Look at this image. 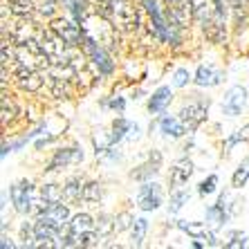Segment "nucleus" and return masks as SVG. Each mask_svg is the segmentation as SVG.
<instances>
[{
    "label": "nucleus",
    "mask_w": 249,
    "mask_h": 249,
    "mask_svg": "<svg viewBox=\"0 0 249 249\" xmlns=\"http://www.w3.org/2000/svg\"><path fill=\"white\" fill-rule=\"evenodd\" d=\"M70 227H72V231H74V236H76V245H79V236L90 231V229H94V220L88 213H79L70 220Z\"/></svg>",
    "instance_id": "nucleus-22"
},
{
    "label": "nucleus",
    "mask_w": 249,
    "mask_h": 249,
    "mask_svg": "<svg viewBox=\"0 0 249 249\" xmlns=\"http://www.w3.org/2000/svg\"><path fill=\"white\" fill-rule=\"evenodd\" d=\"M215 184H218V178H215V175H209L207 180L200 184V193H202V196H209V193H213V191H215Z\"/></svg>",
    "instance_id": "nucleus-36"
},
{
    "label": "nucleus",
    "mask_w": 249,
    "mask_h": 249,
    "mask_svg": "<svg viewBox=\"0 0 249 249\" xmlns=\"http://www.w3.org/2000/svg\"><path fill=\"white\" fill-rule=\"evenodd\" d=\"M160 128H162V133L166 137H182L186 133V126L182 124V119L178 117H162V122H160Z\"/></svg>",
    "instance_id": "nucleus-20"
},
{
    "label": "nucleus",
    "mask_w": 249,
    "mask_h": 249,
    "mask_svg": "<svg viewBox=\"0 0 249 249\" xmlns=\"http://www.w3.org/2000/svg\"><path fill=\"white\" fill-rule=\"evenodd\" d=\"M128 128H130V124L126 122V119H115V124H112V135H110V142L112 144H117L119 139L124 137V133H128Z\"/></svg>",
    "instance_id": "nucleus-31"
},
{
    "label": "nucleus",
    "mask_w": 249,
    "mask_h": 249,
    "mask_svg": "<svg viewBox=\"0 0 249 249\" xmlns=\"http://www.w3.org/2000/svg\"><path fill=\"white\" fill-rule=\"evenodd\" d=\"M135 222V218L130 213H128V211H124V213H119L117 215V220H115V227H117V231H126L128 227L133 225Z\"/></svg>",
    "instance_id": "nucleus-34"
},
{
    "label": "nucleus",
    "mask_w": 249,
    "mask_h": 249,
    "mask_svg": "<svg viewBox=\"0 0 249 249\" xmlns=\"http://www.w3.org/2000/svg\"><path fill=\"white\" fill-rule=\"evenodd\" d=\"M171 88H166V86H162V88H157L155 90V94L151 97V101H148V110L153 112V115H160V112L164 110L168 106V101H171Z\"/></svg>",
    "instance_id": "nucleus-19"
},
{
    "label": "nucleus",
    "mask_w": 249,
    "mask_h": 249,
    "mask_svg": "<svg viewBox=\"0 0 249 249\" xmlns=\"http://www.w3.org/2000/svg\"><path fill=\"white\" fill-rule=\"evenodd\" d=\"M38 9V14L45 18H52L54 12H56V5H54V0H41V5L36 7Z\"/></svg>",
    "instance_id": "nucleus-35"
},
{
    "label": "nucleus",
    "mask_w": 249,
    "mask_h": 249,
    "mask_svg": "<svg viewBox=\"0 0 249 249\" xmlns=\"http://www.w3.org/2000/svg\"><path fill=\"white\" fill-rule=\"evenodd\" d=\"M160 166H162V155L157 151H153L151 157H148V162L135 168L133 173H130V178H135V180H148V178H153L160 171Z\"/></svg>",
    "instance_id": "nucleus-16"
},
{
    "label": "nucleus",
    "mask_w": 249,
    "mask_h": 249,
    "mask_svg": "<svg viewBox=\"0 0 249 249\" xmlns=\"http://www.w3.org/2000/svg\"><path fill=\"white\" fill-rule=\"evenodd\" d=\"M7 7L16 18H29L36 12L34 0H7Z\"/></svg>",
    "instance_id": "nucleus-21"
},
{
    "label": "nucleus",
    "mask_w": 249,
    "mask_h": 249,
    "mask_svg": "<svg viewBox=\"0 0 249 249\" xmlns=\"http://www.w3.org/2000/svg\"><path fill=\"white\" fill-rule=\"evenodd\" d=\"M247 180H249V160L240 164V166H238V171L233 173V180H231L233 189H243Z\"/></svg>",
    "instance_id": "nucleus-30"
},
{
    "label": "nucleus",
    "mask_w": 249,
    "mask_h": 249,
    "mask_svg": "<svg viewBox=\"0 0 249 249\" xmlns=\"http://www.w3.org/2000/svg\"><path fill=\"white\" fill-rule=\"evenodd\" d=\"M184 202H189V193H186V191L173 193V197H171V204H168V211H171V213H178V211L184 207Z\"/></svg>",
    "instance_id": "nucleus-32"
},
{
    "label": "nucleus",
    "mask_w": 249,
    "mask_h": 249,
    "mask_svg": "<svg viewBox=\"0 0 249 249\" xmlns=\"http://www.w3.org/2000/svg\"><path fill=\"white\" fill-rule=\"evenodd\" d=\"M41 191H43V197H45L50 204H56V202L63 200V189H61L58 184H45Z\"/></svg>",
    "instance_id": "nucleus-29"
},
{
    "label": "nucleus",
    "mask_w": 249,
    "mask_h": 249,
    "mask_svg": "<svg viewBox=\"0 0 249 249\" xmlns=\"http://www.w3.org/2000/svg\"><path fill=\"white\" fill-rule=\"evenodd\" d=\"M225 79V74H222V70H218L215 65L207 63V65H200L196 72V83L202 88H213L218 86V83Z\"/></svg>",
    "instance_id": "nucleus-14"
},
{
    "label": "nucleus",
    "mask_w": 249,
    "mask_h": 249,
    "mask_svg": "<svg viewBox=\"0 0 249 249\" xmlns=\"http://www.w3.org/2000/svg\"><path fill=\"white\" fill-rule=\"evenodd\" d=\"M14 117H16V106L7 94H2V124L12 122Z\"/></svg>",
    "instance_id": "nucleus-33"
},
{
    "label": "nucleus",
    "mask_w": 249,
    "mask_h": 249,
    "mask_svg": "<svg viewBox=\"0 0 249 249\" xmlns=\"http://www.w3.org/2000/svg\"><path fill=\"white\" fill-rule=\"evenodd\" d=\"M191 175H193V162L191 160H178V162L173 164V168H171L168 180H171V184L180 186V184H184V182H189Z\"/></svg>",
    "instance_id": "nucleus-17"
},
{
    "label": "nucleus",
    "mask_w": 249,
    "mask_h": 249,
    "mask_svg": "<svg viewBox=\"0 0 249 249\" xmlns=\"http://www.w3.org/2000/svg\"><path fill=\"white\" fill-rule=\"evenodd\" d=\"M166 16L178 27H189L193 20V0H166Z\"/></svg>",
    "instance_id": "nucleus-5"
},
{
    "label": "nucleus",
    "mask_w": 249,
    "mask_h": 249,
    "mask_svg": "<svg viewBox=\"0 0 249 249\" xmlns=\"http://www.w3.org/2000/svg\"><path fill=\"white\" fill-rule=\"evenodd\" d=\"M227 209H222L220 204H213V207L207 209V225L211 227V229H218L220 225H225L227 222Z\"/></svg>",
    "instance_id": "nucleus-23"
},
{
    "label": "nucleus",
    "mask_w": 249,
    "mask_h": 249,
    "mask_svg": "<svg viewBox=\"0 0 249 249\" xmlns=\"http://www.w3.org/2000/svg\"><path fill=\"white\" fill-rule=\"evenodd\" d=\"M34 193H36V186L27 180L16 182V184L12 186V202L18 213H29L32 202H34Z\"/></svg>",
    "instance_id": "nucleus-6"
},
{
    "label": "nucleus",
    "mask_w": 249,
    "mask_h": 249,
    "mask_svg": "<svg viewBox=\"0 0 249 249\" xmlns=\"http://www.w3.org/2000/svg\"><path fill=\"white\" fill-rule=\"evenodd\" d=\"M83 160V153L81 151H76V148H68V151H58L56 155L52 157V162L47 164L45 171H58V168H65L70 166V164H76V162H81Z\"/></svg>",
    "instance_id": "nucleus-15"
},
{
    "label": "nucleus",
    "mask_w": 249,
    "mask_h": 249,
    "mask_svg": "<svg viewBox=\"0 0 249 249\" xmlns=\"http://www.w3.org/2000/svg\"><path fill=\"white\" fill-rule=\"evenodd\" d=\"M236 43H238V50L243 54H249V18L247 20H240L236 29Z\"/></svg>",
    "instance_id": "nucleus-24"
},
{
    "label": "nucleus",
    "mask_w": 249,
    "mask_h": 249,
    "mask_svg": "<svg viewBox=\"0 0 249 249\" xmlns=\"http://www.w3.org/2000/svg\"><path fill=\"white\" fill-rule=\"evenodd\" d=\"M14 76H16V83L23 90H27V92H38L43 88V74L38 72V70H27V68H20L18 65L16 70H14Z\"/></svg>",
    "instance_id": "nucleus-10"
},
{
    "label": "nucleus",
    "mask_w": 249,
    "mask_h": 249,
    "mask_svg": "<svg viewBox=\"0 0 249 249\" xmlns=\"http://www.w3.org/2000/svg\"><path fill=\"white\" fill-rule=\"evenodd\" d=\"M180 119H182V124H184L189 130H196V128L207 119V106L204 104H186V106H182Z\"/></svg>",
    "instance_id": "nucleus-12"
},
{
    "label": "nucleus",
    "mask_w": 249,
    "mask_h": 249,
    "mask_svg": "<svg viewBox=\"0 0 249 249\" xmlns=\"http://www.w3.org/2000/svg\"><path fill=\"white\" fill-rule=\"evenodd\" d=\"M137 133H139V128H137V126H130V128H128V137H130V139L137 137Z\"/></svg>",
    "instance_id": "nucleus-39"
},
{
    "label": "nucleus",
    "mask_w": 249,
    "mask_h": 249,
    "mask_svg": "<svg viewBox=\"0 0 249 249\" xmlns=\"http://www.w3.org/2000/svg\"><path fill=\"white\" fill-rule=\"evenodd\" d=\"M202 29H204V36H207L211 43H215V45H220L222 41H225V20H222V14L215 12L213 16H209L202 20Z\"/></svg>",
    "instance_id": "nucleus-13"
},
{
    "label": "nucleus",
    "mask_w": 249,
    "mask_h": 249,
    "mask_svg": "<svg viewBox=\"0 0 249 249\" xmlns=\"http://www.w3.org/2000/svg\"><path fill=\"white\" fill-rule=\"evenodd\" d=\"M108 18L124 34H130V32H135L139 27V14L133 0H110Z\"/></svg>",
    "instance_id": "nucleus-2"
},
{
    "label": "nucleus",
    "mask_w": 249,
    "mask_h": 249,
    "mask_svg": "<svg viewBox=\"0 0 249 249\" xmlns=\"http://www.w3.org/2000/svg\"><path fill=\"white\" fill-rule=\"evenodd\" d=\"M178 227H180L182 231L191 233L193 238H197V240H209V243L213 245V233H211V229H209V225H200V222H186V220H180L178 222Z\"/></svg>",
    "instance_id": "nucleus-18"
},
{
    "label": "nucleus",
    "mask_w": 249,
    "mask_h": 249,
    "mask_svg": "<svg viewBox=\"0 0 249 249\" xmlns=\"http://www.w3.org/2000/svg\"><path fill=\"white\" fill-rule=\"evenodd\" d=\"M38 34H41V27H36V23H29L27 18H20V20L9 29V41L16 47L29 45V43L38 41Z\"/></svg>",
    "instance_id": "nucleus-4"
},
{
    "label": "nucleus",
    "mask_w": 249,
    "mask_h": 249,
    "mask_svg": "<svg viewBox=\"0 0 249 249\" xmlns=\"http://www.w3.org/2000/svg\"><path fill=\"white\" fill-rule=\"evenodd\" d=\"M63 197L65 200H79V197H83V186H81V180L79 178H70L68 182H65L63 186Z\"/></svg>",
    "instance_id": "nucleus-25"
},
{
    "label": "nucleus",
    "mask_w": 249,
    "mask_h": 249,
    "mask_svg": "<svg viewBox=\"0 0 249 249\" xmlns=\"http://www.w3.org/2000/svg\"><path fill=\"white\" fill-rule=\"evenodd\" d=\"M137 204L144 211H153L162 204V186L155 182H144L137 193Z\"/></svg>",
    "instance_id": "nucleus-8"
},
{
    "label": "nucleus",
    "mask_w": 249,
    "mask_h": 249,
    "mask_svg": "<svg viewBox=\"0 0 249 249\" xmlns=\"http://www.w3.org/2000/svg\"><path fill=\"white\" fill-rule=\"evenodd\" d=\"M146 231H148V220H146V218H137V220L133 222V245L135 247H139V245L144 243Z\"/></svg>",
    "instance_id": "nucleus-27"
},
{
    "label": "nucleus",
    "mask_w": 249,
    "mask_h": 249,
    "mask_svg": "<svg viewBox=\"0 0 249 249\" xmlns=\"http://www.w3.org/2000/svg\"><path fill=\"white\" fill-rule=\"evenodd\" d=\"M189 83V70H178L173 76V86L175 88H184Z\"/></svg>",
    "instance_id": "nucleus-38"
},
{
    "label": "nucleus",
    "mask_w": 249,
    "mask_h": 249,
    "mask_svg": "<svg viewBox=\"0 0 249 249\" xmlns=\"http://www.w3.org/2000/svg\"><path fill=\"white\" fill-rule=\"evenodd\" d=\"M247 104V90L243 86H233L222 99V112L227 117H238Z\"/></svg>",
    "instance_id": "nucleus-9"
},
{
    "label": "nucleus",
    "mask_w": 249,
    "mask_h": 249,
    "mask_svg": "<svg viewBox=\"0 0 249 249\" xmlns=\"http://www.w3.org/2000/svg\"><path fill=\"white\" fill-rule=\"evenodd\" d=\"M50 27H52L54 32H56V34L61 36V38H63V41L68 43L70 47H76L79 43L83 41V29H81V25L72 23V20H68V18H54Z\"/></svg>",
    "instance_id": "nucleus-7"
},
{
    "label": "nucleus",
    "mask_w": 249,
    "mask_h": 249,
    "mask_svg": "<svg viewBox=\"0 0 249 249\" xmlns=\"http://www.w3.org/2000/svg\"><path fill=\"white\" fill-rule=\"evenodd\" d=\"M38 45H41V50L50 56V61L52 63H61V61H65L68 58V43L61 38V36L54 32L52 27L50 29H41V34H38Z\"/></svg>",
    "instance_id": "nucleus-3"
},
{
    "label": "nucleus",
    "mask_w": 249,
    "mask_h": 249,
    "mask_svg": "<svg viewBox=\"0 0 249 249\" xmlns=\"http://www.w3.org/2000/svg\"><path fill=\"white\" fill-rule=\"evenodd\" d=\"M236 142H249V124L240 128V130H238V135H233V137L227 142V146H233Z\"/></svg>",
    "instance_id": "nucleus-37"
},
{
    "label": "nucleus",
    "mask_w": 249,
    "mask_h": 249,
    "mask_svg": "<svg viewBox=\"0 0 249 249\" xmlns=\"http://www.w3.org/2000/svg\"><path fill=\"white\" fill-rule=\"evenodd\" d=\"M68 218H70V209L61 202L50 204V207L38 215V220L45 222V225H50V227H54V229H61L63 225H68Z\"/></svg>",
    "instance_id": "nucleus-11"
},
{
    "label": "nucleus",
    "mask_w": 249,
    "mask_h": 249,
    "mask_svg": "<svg viewBox=\"0 0 249 249\" xmlns=\"http://www.w3.org/2000/svg\"><path fill=\"white\" fill-rule=\"evenodd\" d=\"M81 29L86 38L106 47L108 52H112L117 47V25L101 12H88L81 18Z\"/></svg>",
    "instance_id": "nucleus-1"
},
{
    "label": "nucleus",
    "mask_w": 249,
    "mask_h": 249,
    "mask_svg": "<svg viewBox=\"0 0 249 249\" xmlns=\"http://www.w3.org/2000/svg\"><path fill=\"white\" fill-rule=\"evenodd\" d=\"M94 229L99 231V236L101 238H106V236H110L112 231H117V227H115V222H112V218L110 215H99V220L94 222Z\"/></svg>",
    "instance_id": "nucleus-28"
},
{
    "label": "nucleus",
    "mask_w": 249,
    "mask_h": 249,
    "mask_svg": "<svg viewBox=\"0 0 249 249\" xmlns=\"http://www.w3.org/2000/svg\"><path fill=\"white\" fill-rule=\"evenodd\" d=\"M101 196H104V189H101L99 182H88V184L83 186V200H86V202L97 204L99 200H101Z\"/></svg>",
    "instance_id": "nucleus-26"
},
{
    "label": "nucleus",
    "mask_w": 249,
    "mask_h": 249,
    "mask_svg": "<svg viewBox=\"0 0 249 249\" xmlns=\"http://www.w3.org/2000/svg\"><path fill=\"white\" fill-rule=\"evenodd\" d=\"M7 247H14V243L7 240V236H2V249H7Z\"/></svg>",
    "instance_id": "nucleus-40"
}]
</instances>
